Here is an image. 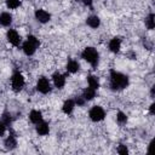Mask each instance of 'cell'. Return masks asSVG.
Returning <instances> with one entry per match:
<instances>
[{
    "label": "cell",
    "mask_w": 155,
    "mask_h": 155,
    "mask_svg": "<svg viewBox=\"0 0 155 155\" xmlns=\"http://www.w3.org/2000/svg\"><path fill=\"white\" fill-rule=\"evenodd\" d=\"M5 131H6V125H5V122L0 119V136H4Z\"/></svg>",
    "instance_id": "obj_27"
},
{
    "label": "cell",
    "mask_w": 155,
    "mask_h": 155,
    "mask_svg": "<svg viewBox=\"0 0 155 155\" xmlns=\"http://www.w3.org/2000/svg\"><path fill=\"white\" fill-rule=\"evenodd\" d=\"M120 47H121V40L119 38H113L110 41H109V50L114 53L119 52L120 51Z\"/></svg>",
    "instance_id": "obj_10"
},
{
    "label": "cell",
    "mask_w": 155,
    "mask_h": 155,
    "mask_svg": "<svg viewBox=\"0 0 155 155\" xmlns=\"http://www.w3.org/2000/svg\"><path fill=\"white\" fill-rule=\"evenodd\" d=\"M154 18H155L154 13H149V16L145 18V25L148 29H154V27H155V19Z\"/></svg>",
    "instance_id": "obj_20"
},
{
    "label": "cell",
    "mask_w": 155,
    "mask_h": 155,
    "mask_svg": "<svg viewBox=\"0 0 155 155\" xmlns=\"http://www.w3.org/2000/svg\"><path fill=\"white\" fill-rule=\"evenodd\" d=\"M88 116H90V119H91L92 121L98 122V121H102V120L105 117V111H104V109H103L102 107L94 105V107H92V108L90 109Z\"/></svg>",
    "instance_id": "obj_3"
},
{
    "label": "cell",
    "mask_w": 155,
    "mask_h": 155,
    "mask_svg": "<svg viewBox=\"0 0 155 155\" xmlns=\"http://www.w3.org/2000/svg\"><path fill=\"white\" fill-rule=\"evenodd\" d=\"M22 50H23V52H24L27 56H31V54H34L36 47H35L34 45H31L29 41H25V42L22 45Z\"/></svg>",
    "instance_id": "obj_15"
},
{
    "label": "cell",
    "mask_w": 155,
    "mask_h": 155,
    "mask_svg": "<svg viewBox=\"0 0 155 155\" xmlns=\"http://www.w3.org/2000/svg\"><path fill=\"white\" fill-rule=\"evenodd\" d=\"M81 56H82V58H84L87 63H90L93 68L97 67L99 54H98V52H97L96 48H93V47H86V48L82 51Z\"/></svg>",
    "instance_id": "obj_2"
},
{
    "label": "cell",
    "mask_w": 155,
    "mask_h": 155,
    "mask_svg": "<svg viewBox=\"0 0 155 155\" xmlns=\"http://www.w3.org/2000/svg\"><path fill=\"white\" fill-rule=\"evenodd\" d=\"M11 85H12V88H13L15 92H18V91H21L23 88V86H24V78H23V75L19 71H16L12 75Z\"/></svg>",
    "instance_id": "obj_4"
},
{
    "label": "cell",
    "mask_w": 155,
    "mask_h": 155,
    "mask_svg": "<svg viewBox=\"0 0 155 155\" xmlns=\"http://www.w3.org/2000/svg\"><path fill=\"white\" fill-rule=\"evenodd\" d=\"M29 119L33 124H39L40 121H42V113L40 110H31L29 114Z\"/></svg>",
    "instance_id": "obj_12"
},
{
    "label": "cell",
    "mask_w": 155,
    "mask_h": 155,
    "mask_svg": "<svg viewBox=\"0 0 155 155\" xmlns=\"http://www.w3.org/2000/svg\"><path fill=\"white\" fill-rule=\"evenodd\" d=\"M19 5H21V1L19 0H6V6L8 8L15 10V8L19 7Z\"/></svg>",
    "instance_id": "obj_22"
},
{
    "label": "cell",
    "mask_w": 155,
    "mask_h": 155,
    "mask_svg": "<svg viewBox=\"0 0 155 155\" xmlns=\"http://www.w3.org/2000/svg\"><path fill=\"white\" fill-rule=\"evenodd\" d=\"M79 68H80V65H79L78 61H75V59H70L67 63V70H68V73L74 74V73H76L79 70Z\"/></svg>",
    "instance_id": "obj_16"
},
{
    "label": "cell",
    "mask_w": 155,
    "mask_h": 155,
    "mask_svg": "<svg viewBox=\"0 0 155 155\" xmlns=\"http://www.w3.org/2000/svg\"><path fill=\"white\" fill-rule=\"evenodd\" d=\"M87 84H88L90 87H92V88H94V90H97V88L99 87V80H98L97 76H94V75H90V76L87 78Z\"/></svg>",
    "instance_id": "obj_19"
},
{
    "label": "cell",
    "mask_w": 155,
    "mask_h": 155,
    "mask_svg": "<svg viewBox=\"0 0 155 155\" xmlns=\"http://www.w3.org/2000/svg\"><path fill=\"white\" fill-rule=\"evenodd\" d=\"M16 145H17L16 137H15L13 134H10V136L5 139V147H6V149L12 150V149H15V148H16Z\"/></svg>",
    "instance_id": "obj_18"
},
{
    "label": "cell",
    "mask_w": 155,
    "mask_h": 155,
    "mask_svg": "<svg viewBox=\"0 0 155 155\" xmlns=\"http://www.w3.org/2000/svg\"><path fill=\"white\" fill-rule=\"evenodd\" d=\"M52 79H53V84H54V86L57 88H63L64 87V85H65V76L63 74L54 73L53 76H52Z\"/></svg>",
    "instance_id": "obj_8"
},
{
    "label": "cell",
    "mask_w": 155,
    "mask_h": 155,
    "mask_svg": "<svg viewBox=\"0 0 155 155\" xmlns=\"http://www.w3.org/2000/svg\"><path fill=\"white\" fill-rule=\"evenodd\" d=\"M117 153H119V154H121V155H126V154L128 153V150H127L126 145L120 144V145H119V148H117Z\"/></svg>",
    "instance_id": "obj_25"
},
{
    "label": "cell",
    "mask_w": 155,
    "mask_h": 155,
    "mask_svg": "<svg viewBox=\"0 0 155 155\" xmlns=\"http://www.w3.org/2000/svg\"><path fill=\"white\" fill-rule=\"evenodd\" d=\"M75 108V102L73 99H67L64 103H63V107H62V110L64 114H71V111L74 110Z\"/></svg>",
    "instance_id": "obj_11"
},
{
    "label": "cell",
    "mask_w": 155,
    "mask_h": 155,
    "mask_svg": "<svg viewBox=\"0 0 155 155\" xmlns=\"http://www.w3.org/2000/svg\"><path fill=\"white\" fill-rule=\"evenodd\" d=\"M74 102H75V104H78V105H84V104H85V98H84L82 96H81V97H76Z\"/></svg>",
    "instance_id": "obj_26"
},
{
    "label": "cell",
    "mask_w": 155,
    "mask_h": 155,
    "mask_svg": "<svg viewBox=\"0 0 155 155\" xmlns=\"http://www.w3.org/2000/svg\"><path fill=\"white\" fill-rule=\"evenodd\" d=\"M36 90H38L40 93H44V94L48 93V92L51 91V84H50L48 79H46L45 76L39 78V80H38V82H36Z\"/></svg>",
    "instance_id": "obj_5"
},
{
    "label": "cell",
    "mask_w": 155,
    "mask_h": 155,
    "mask_svg": "<svg viewBox=\"0 0 155 155\" xmlns=\"http://www.w3.org/2000/svg\"><path fill=\"white\" fill-rule=\"evenodd\" d=\"M80 1H82V4L86 5V6H91L92 5V0H80Z\"/></svg>",
    "instance_id": "obj_28"
},
{
    "label": "cell",
    "mask_w": 155,
    "mask_h": 155,
    "mask_svg": "<svg viewBox=\"0 0 155 155\" xmlns=\"http://www.w3.org/2000/svg\"><path fill=\"white\" fill-rule=\"evenodd\" d=\"M6 38H7L8 42L12 44L13 46H18L19 42H21V36H19V34H18L15 29H10V30L6 33Z\"/></svg>",
    "instance_id": "obj_6"
},
{
    "label": "cell",
    "mask_w": 155,
    "mask_h": 155,
    "mask_svg": "<svg viewBox=\"0 0 155 155\" xmlns=\"http://www.w3.org/2000/svg\"><path fill=\"white\" fill-rule=\"evenodd\" d=\"M1 120H2V121L5 122V125L7 126V125L11 124V115H10L8 113H4L2 116H1Z\"/></svg>",
    "instance_id": "obj_24"
},
{
    "label": "cell",
    "mask_w": 155,
    "mask_h": 155,
    "mask_svg": "<svg viewBox=\"0 0 155 155\" xmlns=\"http://www.w3.org/2000/svg\"><path fill=\"white\" fill-rule=\"evenodd\" d=\"M36 132H38V134H40V136H46V134H48V132H50L48 124L45 122V121H40L39 124H36Z\"/></svg>",
    "instance_id": "obj_9"
},
{
    "label": "cell",
    "mask_w": 155,
    "mask_h": 155,
    "mask_svg": "<svg viewBox=\"0 0 155 155\" xmlns=\"http://www.w3.org/2000/svg\"><path fill=\"white\" fill-rule=\"evenodd\" d=\"M12 23V16L8 12H2L0 13V24L4 27H8Z\"/></svg>",
    "instance_id": "obj_13"
},
{
    "label": "cell",
    "mask_w": 155,
    "mask_h": 155,
    "mask_svg": "<svg viewBox=\"0 0 155 155\" xmlns=\"http://www.w3.org/2000/svg\"><path fill=\"white\" fill-rule=\"evenodd\" d=\"M86 23H87L88 27L96 29V28L99 27V24H101V19H99L98 16H90V17H87V19H86Z\"/></svg>",
    "instance_id": "obj_14"
},
{
    "label": "cell",
    "mask_w": 155,
    "mask_h": 155,
    "mask_svg": "<svg viewBox=\"0 0 155 155\" xmlns=\"http://www.w3.org/2000/svg\"><path fill=\"white\" fill-rule=\"evenodd\" d=\"M150 114H151V115L155 114V104H151V105H150Z\"/></svg>",
    "instance_id": "obj_29"
},
{
    "label": "cell",
    "mask_w": 155,
    "mask_h": 155,
    "mask_svg": "<svg viewBox=\"0 0 155 155\" xmlns=\"http://www.w3.org/2000/svg\"><path fill=\"white\" fill-rule=\"evenodd\" d=\"M35 18L40 23H47L51 19V15L47 11H45L42 8H39V10L35 11Z\"/></svg>",
    "instance_id": "obj_7"
},
{
    "label": "cell",
    "mask_w": 155,
    "mask_h": 155,
    "mask_svg": "<svg viewBox=\"0 0 155 155\" xmlns=\"http://www.w3.org/2000/svg\"><path fill=\"white\" fill-rule=\"evenodd\" d=\"M27 41H29L31 45H34L35 47H38L39 45H40V41H39V39L36 38V36H34V35H29L28 38H27Z\"/></svg>",
    "instance_id": "obj_23"
},
{
    "label": "cell",
    "mask_w": 155,
    "mask_h": 155,
    "mask_svg": "<svg viewBox=\"0 0 155 155\" xmlns=\"http://www.w3.org/2000/svg\"><path fill=\"white\" fill-rule=\"evenodd\" d=\"M128 86V76L116 71V70H110V87L114 91H120L124 90Z\"/></svg>",
    "instance_id": "obj_1"
},
{
    "label": "cell",
    "mask_w": 155,
    "mask_h": 155,
    "mask_svg": "<svg viewBox=\"0 0 155 155\" xmlns=\"http://www.w3.org/2000/svg\"><path fill=\"white\" fill-rule=\"evenodd\" d=\"M116 120H117V122H119L120 125H124V124H126V122H127V116H126V114H125V113L119 111V113L116 114Z\"/></svg>",
    "instance_id": "obj_21"
},
{
    "label": "cell",
    "mask_w": 155,
    "mask_h": 155,
    "mask_svg": "<svg viewBox=\"0 0 155 155\" xmlns=\"http://www.w3.org/2000/svg\"><path fill=\"white\" fill-rule=\"evenodd\" d=\"M82 97L85 98V101H91V99H93V98L96 97V90L88 86L87 88L84 90V92H82Z\"/></svg>",
    "instance_id": "obj_17"
}]
</instances>
